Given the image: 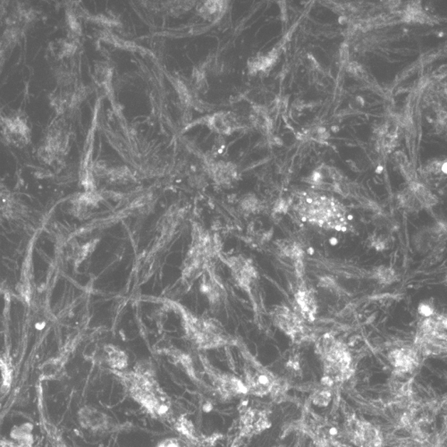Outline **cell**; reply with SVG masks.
Instances as JSON below:
<instances>
[{
  "instance_id": "11",
  "label": "cell",
  "mask_w": 447,
  "mask_h": 447,
  "mask_svg": "<svg viewBox=\"0 0 447 447\" xmlns=\"http://www.w3.org/2000/svg\"><path fill=\"white\" fill-rule=\"evenodd\" d=\"M33 425L24 424L14 427L10 432L11 447H31L33 443Z\"/></svg>"
},
{
  "instance_id": "2",
  "label": "cell",
  "mask_w": 447,
  "mask_h": 447,
  "mask_svg": "<svg viewBox=\"0 0 447 447\" xmlns=\"http://www.w3.org/2000/svg\"><path fill=\"white\" fill-rule=\"evenodd\" d=\"M219 240L200 224H194L191 228V239L182 266V278L186 282L195 281L221 255Z\"/></svg>"
},
{
  "instance_id": "4",
  "label": "cell",
  "mask_w": 447,
  "mask_h": 447,
  "mask_svg": "<svg viewBox=\"0 0 447 447\" xmlns=\"http://www.w3.org/2000/svg\"><path fill=\"white\" fill-rule=\"evenodd\" d=\"M416 345L426 354H438L446 349V320L432 313L421 320L416 335Z\"/></svg>"
},
{
  "instance_id": "9",
  "label": "cell",
  "mask_w": 447,
  "mask_h": 447,
  "mask_svg": "<svg viewBox=\"0 0 447 447\" xmlns=\"http://www.w3.org/2000/svg\"><path fill=\"white\" fill-rule=\"evenodd\" d=\"M390 362L400 372H408L414 369L418 363L416 352L414 349L404 347L396 349L389 354Z\"/></svg>"
},
{
  "instance_id": "3",
  "label": "cell",
  "mask_w": 447,
  "mask_h": 447,
  "mask_svg": "<svg viewBox=\"0 0 447 447\" xmlns=\"http://www.w3.org/2000/svg\"><path fill=\"white\" fill-rule=\"evenodd\" d=\"M298 211L303 220L321 228L340 230L347 225L345 209L337 201L326 196L307 195L300 201Z\"/></svg>"
},
{
  "instance_id": "13",
  "label": "cell",
  "mask_w": 447,
  "mask_h": 447,
  "mask_svg": "<svg viewBox=\"0 0 447 447\" xmlns=\"http://www.w3.org/2000/svg\"><path fill=\"white\" fill-rule=\"evenodd\" d=\"M63 366H64V363H63L61 359H51L50 361L45 362L43 367H41V375L43 379H57L59 373L61 372Z\"/></svg>"
},
{
  "instance_id": "1",
  "label": "cell",
  "mask_w": 447,
  "mask_h": 447,
  "mask_svg": "<svg viewBox=\"0 0 447 447\" xmlns=\"http://www.w3.org/2000/svg\"><path fill=\"white\" fill-rule=\"evenodd\" d=\"M169 305L180 317L185 338L198 350H215L233 345L235 340L219 320L197 315L177 302L169 301Z\"/></svg>"
},
{
  "instance_id": "5",
  "label": "cell",
  "mask_w": 447,
  "mask_h": 447,
  "mask_svg": "<svg viewBox=\"0 0 447 447\" xmlns=\"http://www.w3.org/2000/svg\"><path fill=\"white\" fill-rule=\"evenodd\" d=\"M221 261L228 268L233 281L239 288L243 291L251 292L254 283L258 278V271L253 266L250 258L243 255H232V256H219Z\"/></svg>"
},
{
  "instance_id": "17",
  "label": "cell",
  "mask_w": 447,
  "mask_h": 447,
  "mask_svg": "<svg viewBox=\"0 0 447 447\" xmlns=\"http://www.w3.org/2000/svg\"><path fill=\"white\" fill-rule=\"evenodd\" d=\"M332 130H334L335 132L338 131V127H332Z\"/></svg>"
},
{
  "instance_id": "7",
  "label": "cell",
  "mask_w": 447,
  "mask_h": 447,
  "mask_svg": "<svg viewBox=\"0 0 447 447\" xmlns=\"http://www.w3.org/2000/svg\"><path fill=\"white\" fill-rule=\"evenodd\" d=\"M78 418L80 426L94 434L110 432L115 427L112 418L93 405L87 404L80 409Z\"/></svg>"
},
{
  "instance_id": "8",
  "label": "cell",
  "mask_w": 447,
  "mask_h": 447,
  "mask_svg": "<svg viewBox=\"0 0 447 447\" xmlns=\"http://www.w3.org/2000/svg\"><path fill=\"white\" fill-rule=\"evenodd\" d=\"M103 359L112 372H123L129 366V357L123 349L117 345L108 344L103 348Z\"/></svg>"
},
{
  "instance_id": "12",
  "label": "cell",
  "mask_w": 447,
  "mask_h": 447,
  "mask_svg": "<svg viewBox=\"0 0 447 447\" xmlns=\"http://www.w3.org/2000/svg\"><path fill=\"white\" fill-rule=\"evenodd\" d=\"M297 303L300 306V309L302 310L303 316L313 320L314 313L316 312V305L314 301L313 296L310 295V293L307 289L300 290L296 295Z\"/></svg>"
},
{
  "instance_id": "14",
  "label": "cell",
  "mask_w": 447,
  "mask_h": 447,
  "mask_svg": "<svg viewBox=\"0 0 447 447\" xmlns=\"http://www.w3.org/2000/svg\"><path fill=\"white\" fill-rule=\"evenodd\" d=\"M376 275L380 281L384 283H390L394 279V272L387 268H379Z\"/></svg>"
},
{
  "instance_id": "15",
  "label": "cell",
  "mask_w": 447,
  "mask_h": 447,
  "mask_svg": "<svg viewBox=\"0 0 447 447\" xmlns=\"http://www.w3.org/2000/svg\"><path fill=\"white\" fill-rule=\"evenodd\" d=\"M243 211L254 212L258 209V201L254 197H247L241 204Z\"/></svg>"
},
{
  "instance_id": "6",
  "label": "cell",
  "mask_w": 447,
  "mask_h": 447,
  "mask_svg": "<svg viewBox=\"0 0 447 447\" xmlns=\"http://www.w3.org/2000/svg\"><path fill=\"white\" fill-rule=\"evenodd\" d=\"M200 291L213 309H219L228 299V292L222 278L216 273L214 265L209 267L200 278Z\"/></svg>"
},
{
  "instance_id": "10",
  "label": "cell",
  "mask_w": 447,
  "mask_h": 447,
  "mask_svg": "<svg viewBox=\"0 0 447 447\" xmlns=\"http://www.w3.org/2000/svg\"><path fill=\"white\" fill-rule=\"evenodd\" d=\"M243 431L246 434H253L263 431L268 425L266 415L258 411L250 410L244 414L242 419Z\"/></svg>"
},
{
  "instance_id": "16",
  "label": "cell",
  "mask_w": 447,
  "mask_h": 447,
  "mask_svg": "<svg viewBox=\"0 0 447 447\" xmlns=\"http://www.w3.org/2000/svg\"><path fill=\"white\" fill-rule=\"evenodd\" d=\"M330 401V393L327 391H320L315 394L314 397V403L317 405H324L326 406Z\"/></svg>"
}]
</instances>
